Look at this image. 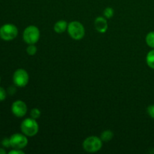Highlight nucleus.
Returning a JSON list of instances; mask_svg holds the SVG:
<instances>
[{"label": "nucleus", "instance_id": "1", "mask_svg": "<svg viewBox=\"0 0 154 154\" xmlns=\"http://www.w3.org/2000/svg\"><path fill=\"white\" fill-rule=\"evenodd\" d=\"M21 132L27 137H33L38 132L39 126L36 120L33 118H26L20 124Z\"/></svg>", "mask_w": 154, "mask_h": 154}, {"label": "nucleus", "instance_id": "2", "mask_svg": "<svg viewBox=\"0 0 154 154\" xmlns=\"http://www.w3.org/2000/svg\"><path fill=\"white\" fill-rule=\"evenodd\" d=\"M67 31L70 37L74 40H81L85 35V29L84 25L79 21H72L69 23Z\"/></svg>", "mask_w": 154, "mask_h": 154}, {"label": "nucleus", "instance_id": "3", "mask_svg": "<svg viewBox=\"0 0 154 154\" xmlns=\"http://www.w3.org/2000/svg\"><path fill=\"white\" fill-rule=\"evenodd\" d=\"M23 41L28 45H35L40 38V30L33 25L28 26L23 33Z\"/></svg>", "mask_w": 154, "mask_h": 154}, {"label": "nucleus", "instance_id": "4", "mask_svg": "<svg viewBox=\"0 0 154 154\" xmlns=\"http://www.w3.org/2000/svg\"><path fill=\"white\" fill-rule=\"evenodd\" d=\"M102 147V141L96 136H90L83 142V148L88 153H96Z\"/></svg>", "mask_w": 154, "mask_h": 154}, {"label": "nucleus", "instance_id": "5", "mask_svg": "<svg viewBox=\"0 0 154 154\" xmlns=\"http://www.w3.org/2000/svg\"><path fill=\"white\" fill-rule=\"evenodd\" d=\"M17 27L12 23L4 24L0 27V38L2 40L9 42L12 41L17 36Z\"/></svg>", "mask_w": 154, "mask_h": 154}, {"label": "nucleus", "instance_id": "6", "mask_svg": "<svg viewBox=\"0 0 154 154\" xmlns=\"http://www.w3.org/2000/svg\"><path fill=\"white\" fill-rule=\"evenodd\" d=\"M29 76L25 69H18L13 75V82L18 87H24L28 84Z\"/></svg>", "mask_w": 154, "mask_h": 154}, {"label": "nucleus", "instance_id": "7", "mask_svg": "<svg viewBox=\"0 0 154 154\" xmlns=\"http://www.w3.org/2000/svg\"><path fill=\"white\" fill-rule=\"evenodd\" d=\"M10 142L12 148L23 150L28 144V138L23 133H15L10 137Z\"/></svg>", "mask_w": 154, "mask_h": 154}, {"label": "nucleus", "instance_id": "8", "mask_svg": "<svg viewBox=\"0 0 154 154\" xmlns=\"http://www.w3.org/2000/svg\"><path fill=\"white\" fill-rule=\"evenodd\" d=\"M11 112L15 117H23L26 114V104L22 100H17L11 105Z\"/></svg>", "mask_w": 154, "mask_h": 154}, {"label": "nucleus", "instance_id": "9", "mask_svg": "<svg viewBox=\"0 0 154 154\" xmlns=\"http://www.w3.org/2000/svg\"><path fill=\"white\" fill-rule=\"evenodd\" d=\"M95 28L99 32L105 33L108 30V24L106 18L104 17H98L96 18L94 22Z\"/></svg>", "mask_w": 154, "mask_h": 154}, {"label": "nucleus", "instance_id": "10", "mask_svg": "<svg viewBox=\"0 0 154 154\" xmlns=\"http://www.w3.org/2000/svg\"><path fill=\"white\" fill-rule=\"evenodd\" d=\"M68 25H69V24L67 23V22H66V20H61L57 21V22L54 24V29L57 33L61 34V33H63L64 32H66V30H67Z\"/></svg>", "mask_w": 154, "mask_h": 154}, {"label": "nucleus", "instance_id": "11", "mask_svg": "<svg viewBox=\"0 0 154 154\" xmlns=\"http://www.w3.org/2000/svg\"><path fill=\"white\" fill-rule=\"evenodd\" d=\"M114 137V133L111 130H105L101 134L100 138L104 142H108L110 141Z\"/></svg>", "mask_w": 154, "mask_h": 154}, {"label": "nucleus", "instance_id": "12", "mask_svg": "<svg viewBox=\"0 0 154 154\" xmlns=\"http://www.w3.org/2000/svg\"><path fill=\"white\" fill-rule=\"evenodd\" d=\"M146 62L149 67L154 69V49L149 51L148 54H147Z\"/></svg>", "mask_w": 154, "mask_h": 154}, {"label": "nucleus", "instance_id": "13", "mask_svg": "<svg viewBox=\"0 0 154 154\" xmlns=\"http://www.w3.org/2000/svg\"><path fill=\"white\" fill-rule=\"evenodd\" d=\"M146 43L150 48L154 49V31L150 32L146 36Z\"/></svg>", "mask_w": 154, "mask_h": 154}, {"label": "nucleus", "instance_id": "14", "mask_svg": "<svg viewBox=\"0 0 154 154\" xmlns=\"http://www.w3.org/2000/svg\"><path fill=\"white\" fill-rule=\"evenodd\" d=\"M114 9L111 7L106 8L104 10V12H103L104 17H105L106 19H110V18L114 16Z\"/></svg>", "mask_w": 154, "mask_h": 154}, {"label": "nucleus", "instance_id": "15", "mask_svg": "<svg viewBox=\"0 0 154 154\" xmlns=\"http://www.w3.org/2000/svg\"><path fill=\"white\" fill-rule=\"evenodd\" d=\"M42 115V113H41V111L38 109V108H32L30 111V116H31L32 118L35 119V120H37Z\"/></svg>", "mask_w": 154, "mask_h": 154}, {"label": "nucleus", "instance_id": "16", "mask_svg": "<svg viewBox=\"0 0 154 154\" xmlns=\"http://www.w3.org/2000/svg\"><path fill=\"white\" fill-rule=\"evenodd\" d=\"M26 53L29 56H34L37 53V48L35 45H29L26 48Z\"/></svg>", "mask_w": 154, "mask_h": 154}, {"label": "nucleus", "instance_id": "17", "mask_svg": "<svg viewBox=\"0 0 154 154\" xmlns=\"http://www.w3.org/2000/svg\"><path fill=\"white\" fill-rule=\"evenodd\" d=\"M7 97V93L3 87H0V102H3L5 100Z\"/></svg>", "mask_w": 154, "mask_h": 154}, {"label": "nucleus", "instance_id": "18", "mask_svg": "<svg viewBox=\"0 0 154 154\" xmlns=\"http://www.w3.org/2000/svg\"><path fill=\"white\" fill-rule=\"evenodd\" d=\"M2 145L4 147H11L10 138H3L2 141Z\"/></svg>", "mask_w": 154, "mask_h": 154}, {"label": "nucleus", "instance_id": "19", "mask_svg": "<svg viewBox=\"0 0 154 154\" xmlns=\"http://www.w3.org/2000/svg\"><path fill=\"white\" fill-rule=\"evenodd\" d=\"M147 111V114H149V116H150L151 118L154 119V105H150V106H148Z\"/></svg>", "mask_w": 154, "mask_h": 154}, {"label": "nucleus", "instance_id": "20", "mask_svg": "<svg viewBox=\"0 0 154 154\" xmlns=\"http://www.w3.org/2000/svg\"><path fill=\"white\" fill-rule=\"evenodd\" d=\"M9 154H24V151H23L20 149H14L11 150V151L8 152Z\"/></svg>", "mask_w": 154, "mask_h": 154}, {"label": "nucleus", "instance_id": "21", "mask_svg": "<svg viewBox=\"0 0 154 154\" xmlns=\"http://www.w3.org/2000/svg\"><path fill=\"white\" fill-rule=\"evenodd\" d=\"M16 92V89L14 87H10L8 88V93L10 95H13Z\"/></svg>", "mask_w": 154, "mask_h": 154}, {"label": "nucleus", "instance_id": "22", "mask_svg": "<svg viewBox=\"0 0 154 154\" xmlns=\"http://www.w3.org/2000/svg\"><path fill=\"white\" fill-rule=\"evenodd\" d=\"M0 154H6V151L4 148H0Z\"/></svg>", "mask_w": 154, "mask_h": 154}, {"label": "nucleus", "instance_id": "23", "mask_svg": "<svg viewBox=\"0 0 154 154\" xmlns=\"http://www.w3.org/2000/svg\"><path fill=\"white\" fill-rule=\"evenodd\" d=\"M0 82H1V77H0Z\"/></svg>", "mask_w": 154, "mask_h": 154}]
</instances>
